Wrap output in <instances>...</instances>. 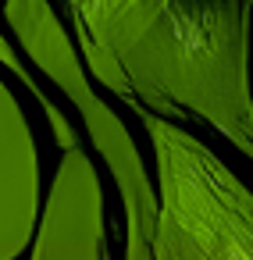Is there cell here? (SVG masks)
Segmentation results:
<instances>
[{"label":"cell","instance_id":"7a4b0ae2","mask_svg":"<svg viewBox=\"0 0 253 260\" xmlns=\"http://www.w3.org/2000/svg\"><path fill=\"white\" fill-rule=\"evenodd\" d=\"M157 160V232L175 260H253V192L185 128L139 107Z\"/></svg>","mask_w":253,"mask_h":260},{"label":"cell","instance_id":"277c9868","mask_svg":"<svg viewBox=\"0 0 253 260\" xmlns=\"http://www.w3.org/2000/svg\"><path fill=\"white\" fill-rule=\"evenodd\" d=\"M40 160L25 114L0 82V260H15L36 228Z\"/></svg>","mask_w":253,"mask_h":260},{"label":"cell","instance_id":"6da1fadb","mask_svg":"<svg viewBox=\"0 0 253 260\" xmlns=\"http://www.w3.org/2000/svg\"><path fill=\"white\" fill-rule=\"evenodd\" d=\"M253 0H171L118 61L111 93L161 118H200L253 160Z\"/></svg>","mask_w":253,"mask_h":260},{"label":"cell","instance_id":"52a82bcc","mask_svg":"<svg viewBox=\"0 0 253 260\" xmlns=\"http://www.w3.org/2000/svg\"><path fill=\"white\" fill-rule=\"evenodd\" d=\"M0 61H4V64H8V68H11V72H15V75H18V79H22V82H25V86H29L33 93H36V96H40V89H36V82H33V79H29V72H25V68L18 64V57H15V54H11V47L4 43V36H0ZM40 104H43V111H47V118L54 121V136H57V143H61L65 150H68V146H75V136H72V128L65 125V118L57 114V107H54V104H50L47 96H40Z\"/></svg>","mask_w":253,"mask_h":260},{"label":"cell","instance_id":"3957f363","mask_svg":"<svg viewBox=\"0 0 253 260\" xmlns=\"http://www.w3.org/2000/svg\"><path fill=\"white\" fill-rule=\"evenodd\" d=\"M33 232V260H107L104 196L97 171L79 146H68L61 157L40 228Z\"/></svg>","mask_w":253,"mask_h":260},{"label":"cell","instance_id":"ba28073f","mask_svg":"<svg viewBox=\"0 0 253 260\" xmlns=\"http://www.w3.org/2000/svg\"><path fill=\"white\" fill-rule=\"evenodd\" d=\"M150 246H153V260H175V256H171V249L164 246V239H161V232H157V228L150 232Z\"/></svg>","mask_w":253,"mask_h":260},{"label":"cell","instance_id":"5b68a950","mask_svg":"<svg viewBox=\"0 0 253 260\" xmlns=\"http://www.w3.org/2000/svg\"><path fill=\"white\" fill-rule=\"evenodd\" d=\"M89 72L111 89L118 61L150 32L171 0H65Z\"/></svg>","mask_w":253,"mask_h":260},{"label":"cell","instance_id":"8992f818","mask_svg":"<svg viewBox=\"0 0 253 260\" xmlns=\"http://www.w3.org/2000/svg\"><path fill=\"white\" fill-rule=\"evenodd\" d=\"M121 203H125V260H153L150 232L157 228V192L150 178L121 185Z\"/></svg>","mask_w":253,"mask_h":260}]
</instances>
